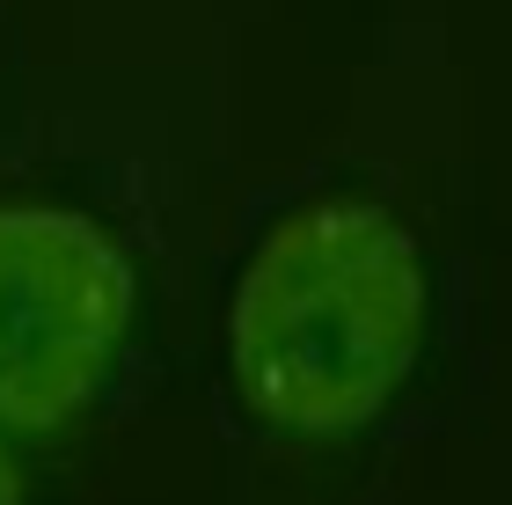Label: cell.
Returning <instances> with one entry per match:
<instances>
[{
    "label": "cell",
    "instance_id": "cell-1",
    "mask_svg": "<svg viewBox=\"0 0 512 505\" xmlns=\"http://www.w3.org/2000/svg\"><path fill=\"white\" fill-rule=\"evenodd\" d=\"M432 344V264L403 213L315 191L249 242L227 301V381L278 447H352L388 425Z\"/></svg>",
    "mask_w": 512,
    "mask_h": 505
},
{
    "label": "cell",
    "instance_id": "cell-2",
    "mask_svg": "<svg viewBox=\"0 0 512 505\" xmlns=\"http://www.w3.org/2000/svg\"><path fill=\"white\" fill-rule=\"evenodd\" d=\"M139 330V257L118 220L59 191L0 198V432L96 418Z\"/></svg>",
    "mask_w": 512,
    "mask_h": 505
},
{
    "label": "cell",
    "instance_id": "cell-3",
    "mask_svg": "<svg viewBox=\"0 0 512 505\" xmlns=\"http://www.w3.org/2000/svg\"><path fill=\"white\" fill-rule=\"evenodd\" d=\"M0 505H22V462H15L8 432H0Z\"/></svg>",
    "mask_w": 512,
    "mask_h": 505
}]
</instances>
